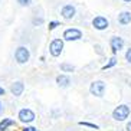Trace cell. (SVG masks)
Returning <instances> with one entry per match:
<instances>
[{
	"instance_id": "5bb4252c",
	"label": "cell",
	"mask_w": 131,
	"mask_h": 131,
	"mask_svg": "<svg viewBox=\"0 0 131 131\" xmlns=\"http://www.w3.org/2000/svg\"><path fill=\"white\" fill-rule=\"evenodd\" d=\"M61 69L63 71V72H72L75 68H73L72 65H68V63H62V65H61Z\"/></svg>"
},
{
	"instance_id": "3957f363",
	"label": "cell",
	"mask_w": 131,
	"mask_h": 131,
	"mask_svg": "<svg viewBox=\"0 0 131 131\" xmlns=\"http://www.w3.org/2000/svg\"><path fill=\"white\" fill-rule=\"evenodd\" d=\"M104 91H105V84L102 81H95L89 86V92L95 96H102L104 95Z\"/></svg>"
},
{
	"instance_id": "ac0fdd59",
	"label": "cell",
	"mask_w": 131,
	"mask_h": 131,
	"mask_svg": "<svg viewBox=\"0 0 131 131\" xmlns=\"http://www.w3.org/2000/svg\"><path fill=\"white\" fill-rule=\"evenodd\" d=\"M125 59H127V61L131 63V48L127 50V53H125Z\"/></svg>"
},
{
	"instance_id": "277c9868",
	"label": "cell",
	"mask_w": 131,
	"mask_h": 131,
	"mask_svg": "<svg viewBox=\"0 0 131 131\" xmlns=\"http://www.w3.org/2000/svg\"><path fill=\"white\" fill-rule=\"evenodd\" d=\"M62 49H63V40H61V39L52 40V43H50V46H49V50H50V55L52 56H59Z\"/></svg>"
},
{
	"instance_id": "ba28073f",
	"label": "cell",
	"mask_w": 131,
	"mask_h": 131,
	"mask_svg": "<svg viewBox=\"0 0 131 131\" xmlns=\"http://www.w3.org/2000/svg\"><path fill=\"white\" fill-rule=\"evenodd\" d=\"M123 46H124V40L121 38H118V36L111 38V48H112V52L114 53L118 52L119 49H123Z\"/></svg>"
},
{
	"instance_id": "9c48e42d",
	"label": "cell",
	"mask_w": 131,
	"mask_h": 131,
	"mask_svg": "<svg viewBox=\"0 0 131 131\" xmlns=\"http://www.w3.org/2000/svg\"><path fill=\"white\" fill-rule=\"evenodd\" d=\"M75 13H77V10H75V7H73L72 4H66L62 9V16L65 19H72L73 16H75Z\"/></svg>"
},
{
	"instance_id": "7402d4cb",
	"label": "cell",
	"mask_w": 131,
	"mask_h": 131,
	"mask_svg": "<svg viewBox=\"0 0 131 131\" xmlns=\"http://www.w3.org/2000/svg\"><path fill=\"white\" fill-rule=\"evenodd\" d=\"M4 92H6V91H4L3 88H0V95H4Z\"/></svg>"
},
{
	"instance_id": "e0dca14e",
	"label": "cell",
	"mask_w": 131,
	"mask_h": 131,
	"mask_svg": "<svg viewBox=\"0 0 131 131\" xmlns=\"http://www.w3.org/2000/svg\"><path fill=\"white\" fill-rule=\"evenodd\" d=\"M17 3L22 4V6H29L32 3V0H17Z\"/></svg>"
},
{
	"instance_id": "7c38bea8",
	"label": "cell",
	"mask_w": 131,
	"mask_h": 131,
	"mask_svg": "<svg viewBox=\"0 0 131 131\" xmlns=\"http://www.w3.org/2000/svg\"><path fill=\"white\" fill-rule=\"evenodd\" d=\"M131 22V13L130 12H123L118 16V23L119 25H130Z\"/></svg>"
},
{
	"instance_id": "d4e9b609",
	"label": "cell",
	"mask_w": 131,
	"mask_h": 131,
	"mask_svg": "<svg viewBox=\"0 0 131 131\" xmlns=\"http://www.w3.org/2000/svg\"><path fill=\"white\" fill-rule=\"evenodd\" d=\"M0 108H2V104H0Z\"/></svg>"
},
{
	"instance_id": "44dd1931",
	"label": "cell",
	"mask_w": 131,
	"mask_h": 131,
	"mask_svg": "<svg viewBox=\"0 0 131 131\" xmlns=\"http://www.w3.org/2000/svg\"><path fill=\"white\" fill-rule=\"evenodd\" d=\"M127 131H131V121L127 124Z\"/></svg>"
},
{
	"instance_id": "cb8c5ba5",
	"label": "cell",
	"mask_w": 131,
	"mask_h": 131,
	"mask_svg": "<svg viewBox=\"0 0 131 131\" xmlns=\"http://www.w3.org/2000/svg\"><path fill=\"white\" fill-rule=\"evenodd\" d=\"M33 131H38V130H36V128H33Z\"/></svg>"
},
{
	"instance_id": "7a4b0ae2",
	"label": "cell",
	"mask_w": 131,
	"mask_h": 131,
	"mask_svg": "<svg viewBox=\"0 0 131 131\" xmlns=\"http://www.w3.org/2000/svg\"><path fill=\"white\" fill-rule=\"evenodd\" d=\"M15 58L19 63H26V62L29 61V58H30V53H29V50H27L25 46H20V48L16 49Z\"/></svg>"
},
{
	"instance_id": "d6986e66",
	"label": "cell",
	"mask_w": 131,
	"mask_h": 131,
	"mask_svg": "<svg viewBox=\"0 0 131 131\" xmlns=\"http://www.w3.org/2000/svg\"><path fill=\"white\" fill-rule=\"evenodd\" d=\"M58 22H52V23H49V30H52V29H55V27L58 26Z\"/></svg>"
},
{
	"instance_id": "6da1fadb",
	"label": "cell",
	"mask_w": 131,
	"mask_h": 131,
	"mask_svg": "<svg viewBox=\"0 0 131 131\" xmlns=\"http://www.w3.org/2000/svg\"><path fill=\"white\" fill-rule=\"evenodd\" d=\"M128 115H130V107H128V105H119V107H117L115 110H114V112H112V117H114V119H117V121H124Z\"/></svg>"
},
{
	"instance_id": "8fae6325",
	"label": "cell",
	"mask_w": 131,
	"mask_h": 131,
	"mask_svg": "<svg viewBox=\"0 0 131 131\" xmlns=\"http://www.w3.org/2000/svg\"><path fill=\"white\" fill-rule=\"evenodd\" d=\"M56 84H58L61 88H66V86H69L71 79H69V77H66V75H59V77L56 78Z\"/></svg>"
},
{
	"instance_id": "2e32d148",
	"label": "cell",
	"mask_w": 131,
	"mask_h": 131,
	"mask_svg": "<svg viewBox=\"0 0 131 131\" xmlns=\"http://www.w3.org/2000/svg\"><path fill=\"white\" fill-rule=\"evenodd\" d=\"M115 62H117V59H115V58H112L111 61H110V63H107V65L104 66V69H108V68H111V66H114V65H115Z\"/></svg>"
},
{
	"instance_id": "52a82bcc",
	"label": "cell",
	"mask_w": 131,
	"mask_h": 131,
	"mask_svg": "<svg viewBox=\"0 0 131 131\" xmlns=\"http://www.w3.org/2000/svg\"><path fill=\"white\" fill-rule=\"evenodd\" d=\"M92 26L95 27V29H98V30H104V29H107V27L110 26V23H108V20L105 19V17L96 16L95 19L92 20Z\"/></svg>"
},
{
	"instance_id": "5b68a950",
	"label": "cell",
	"mask_w": 131,
	"mask_h": 131,
	"mask_svg": "<svg viewBox=\"0 0 131 131\" xmlns=\"http://www.w3.org/2000/svg\"><path fill=\"white\" fill-rule=\"evenodd\" d=\"M19 119L23 123H32L35 119V112L29 110V108H23L19 111Z\"/></svg>"
},
{
	"instance_id": "4fadbf2b",
	"label": "cell",
	"mask_w": 131,
	"mask_h": 131,
	"mask_svg": "<svg viewBox=\"0 0 131 131\" xmlns=\"http://www.w3.org/2000/svg\"><path fill=\"white\" fill-rule=\"evenodd\" d=\"M13 124H15V121H13V119H10V118H4L3 121L0 123V131H6L9 125H13Z\"/></svg>"
},
{
	"instance_id": "603a6c76",
	"label": "cell",
	"mask_w": 131,
	"mask_h": 131,
	"mask_svg": "<svg viewBox=\"0 0 131 131\" xmlns=\"http://www.w3.org/2000/svg\"><path fill=\"white\" fill-rule=\"evenodd\" d=\"M124 2H127V3H130V2H131V0H124Z\"/></svg>"
},
{
	"instance_id": "8992f818",
	"label": "cell",
	"mask_w": 131,
	"mask_h": 131,
	"mask_svg": "<svg viewBox=\"0 0 131 131\" xmlns=\"http://www.w3.org/2000/svg\"><path fill=\"white\" fill-rule=\"evenodd\" d=\"M81 38H82V33L78 29H66L63 32V39L65 40H78Z\"/></svg>"
},
{
	"instance_id": "30bf717a",
	"label": "cell",
	"mask_w": 131,
	"mask_h": 131,
	"mask_svg": "<svg viewBox=\"0 0 131 131\" xmlns=\"http://www.w3.org/2000/svg\"><path fill=\"white\" fill-rule=\"evenodd\" d=\"M23 89H25L23 82L17 81V82H15V84L12 85V88H10V91H12V94H13L15 96H19V95H22V92H23Z\"/></svg>"
},
{
	"instance_id": "ffe728a7",
	"label": "cell",
	"mask_w": 131,
	"mask_h": 131,
	"mask_svg": "<svg viewBox=\"0 0 131 131\" xmlns=\"http://www.w3.org/2000/svg\"><path fill=\"white\" fill-rule=\"evenodd\" d=\"M23 131H33V127H26L23 128Z\"/></svg>"
},
{
	"instance_id": "9a60e30c",
	"label": "cell",
	"mask_w": 131,
	"mask_h": 131,
	"mask_svg": "<svg viewBox=\"0 0 131 131\" xmlns=\"http://www.w3.org/2000/svg\"><path fill=\"white\" fill-rule=\"evenodd\" d=\"M81 125H85V127H91V128H94V130H98V125H95V124H91V123H84V121H81Z\"/></svg>"
}]
</instances>
